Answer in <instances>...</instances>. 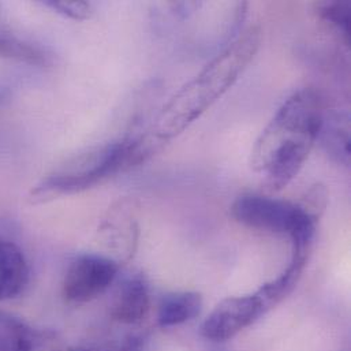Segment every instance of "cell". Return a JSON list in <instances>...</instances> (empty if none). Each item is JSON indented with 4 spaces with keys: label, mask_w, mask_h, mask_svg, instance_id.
<instances>
[{
    "label": "cell",
    "mask_w": 351,
    "mask_h": 351,
    "mask_svg": "<svg viewBox=\"0 0 351 351\" xmlns=\"http://www.w3.org/2000/svg\"><path fill=\"white\" fill-rule=\"evenodd\" d=\"M202 309V297L194 291H178L163 297L158 323L163 328L176 327L195 319Z\"/></svg>",
    "instance_id": "10"
},
{
    "label": "cell",
    "mask_w": 351,
    "mask_h": 351,
    "mask_svg": "<svg viewBox=\"0 0 351 351\" xmlns=\"http://www.w3.org/2000/svg\"><path fill=\"white\" fill-rule=\"evenodd\" d=\"M44 4L59 14L75 19V21H85L92 16L93 14V4L84 0H47Z\"/></svg>",
    "instance_id": "14"
},
{
    "label": "cell",
    "mask_w": 351,
    "mask_h": 351,
    "mask_svg": "<svg viewBox=\"0 0 351 351\" xmlns=\"http://www.w3.org/2000/svg\"><path fill=\"white\" fill-rule=\"evenodd\" d=\"M323 104L311 88L293 93L257 138L250 167L265 173L269 193L283 190L304 167L322 128Z\"/></svg>",
    "instance_id": "1"
},
{
    "label": "cell",
    "mask_w": 351,
    "mask_h": 351,
    "mask_svg": "<svg viewBox=\"0 0 351 351\" xmlns=\"http://www.w3.org/2000/svg\"><path fill=\"white\" fill-rule=\"evenodd\" d=\"M231 215L247 227L287 234L293 241V254L309 257L319 219L308 213L301 204L246 194L235 199Z\"/></svg>",
    "instance_id": "4"
},
{
    "label": "cell",
    "mask_w": 351,
    "mask_h": 351,
    "mask_svg": "<svg viewBox=\"0 0 351 351\" xmlns=\"http://www.w3.org/2000/svg\"><path fill=\"white\" fill-rule=\"evenodd\" d=\"M322 15L328 22L334 23L343 33L346 43H350V3L349 1H330L320 7Z\"/></svg>",
    "instance_id": "13"
},
{
    "label": "cell",
    "mask_w": 351,
    "mask_h": 351,
    "mask_svg": "<svg viewBox=\"0 0 351 351\" xmlns=\"http://www.w3.org/2000/svg\"><path fill=\"white\" fill-rule=\"evenodd\" d=\"M140 137H126L78 155L44 178L33 190L34 201L92 189L111 176L140 165Z\"/></svg>",
    "instance_id": "3"
},
{
    "label": "cell",
    "mask_w": 351,
    "mask_h": 351,
    "mask_svg": "<svg viewBox=\"0 0 351 351\" xmlns=\"http://www.w3.org/2000/svg\"><path fill=\"white\" fill-rule=\"evenodd\" d=\"M119 351H144L143 342L138 338H132V339L125 342V345L122 346V349Z\"/></svg>",
    "instance_id": "15"
},
{
    "label": "cell",
    "mask_w": 351,
    "mask_h": 351,
    "mask_svg": "<svg viewBox=\"0 0 351 351\" xmlns=\"http://www.w3.org/2000/svg\"><path fill=\"white\" fill-rule=\"evenodd\" d=\"M29 282V265L14 242L0 237V301L19 295Z\"/></svg>",
    "instance_id": "8"
},
{
    "label": "cell",
    "mask_w": 351,
    "mask_h": 351,
    "mask_svg": "<svg viewBox=\"0 0 351 351\" xmlns=\"http://www.w3.org/2000/svg\"><path fill=\"white\" fill-rule=\"evenodd\" d=\"M215 351H230V350H227V349H223V348H217V349H215Z\"/></svg>",
    "instance_id": "17"
},
{
    "label": "cell",
    "mask_w": 351,
    "mask_h": 351,
    "mask_svg": "<svg viewBox=\"0 0 351 351\" xmlns=\"http://www.w3.org/2000/svg\"><path fill=\"white\" fill-rule=\"evenodd\" d=\"M0 56L25 62L29 64L47 66L49 63V55L38 47L18 34H15L8 26L0 21Z\"/></svg>",
    "instance_id": "12"
},
{
    "label": "cell",
    "mask_w": 351,
    "mask_h": 351,
    "mask_svg": "<svg viewBox=\"0 0 351 351\" xmlns=\"http://www.w3.org/2000/svg\"><path fill=\"white\" fill-rule=\"evenodd\" d=\"M326 154L338 165H350V118L346 112L323 115L319 137Z\"/></svg>",
    "instance_id": "9"
},
{
    "label": "cell",
    "mask_w": 351,
    "mask_h": 351,
    "mask_svg": "<svg viewBox=\"0 0 351 351\" xmlns=\"http://www.w3.org/2000/svg\"><path fill=\"white\" fill-rule=\"evenodd\" d=\"M149 306L151 294L147 280L140 275L130 276L115 294L112 317L122 324H138L147 317Z\"/></svg>",
    "instance_id": "7"
},
{
    "label": "cell",
    "mask_w": 351,
    "mask_h": 351,
    "mask_svg": "<svg viewBox=\"0 0 351 351\" xmlns=\"http://www.w3.org/2000/svg\"><path fill=\"white\" fill-rule=\"evenodd\" d=\"M70 351H92L89 350V349H81V348H78V349H73V350Z\"/></svg>",
    "instance_id": "16"
},
{
    "label": "cell",
    "mask_w": 351,
    "mask_h": 351,
    "mask_svg": "<svg viewBox=\"0 0 351 351\" xmlns=\"http://www.w3.org/2000/svg\"><path fill=\"white\" fill-rule=\"evenodd\" d=\"M267 312H269V308L258 291L242 297H230L210 312L199 332L208 341L224 342L256 323Z\"/></svg>",
    "instance_id": "6"
},
{
    "label": "cell",
    "mask_w": 351,
    "mask_h": 351,
    "mask_svg": "<svg viewBox=\"0 0 351 351\" xmlns=\"http://www.w3.org/2000/svg\"><path fill=\"white\" fill-rule=\"evenodd\" d=\"M43 338L21 319L0 311V351H41Z\"/></svg>",
    "instance_id": "11"
},
{
    "label": "cell",
    "mask_w": 351,
    "mask_h": 351,
    "mask_svg": "<svg viewBox=\"0 0 351 351\" xmlns=\"http://www.w3.org/2000/svg\"><path fill=\"white\" fill-rule=\"evenodd\" d=\"M260 44L258 26L243 32L176 92L156 117L149 136L166 145L186 130L237 82L256 56Z\"/></svg>",
    "instance_id": "2"
},
{
    "label": "cell",
    "mask_w": 351,
    "mask_h": 351,
    "mask_svg": "<svg viewBox=\"0 0 351 351\" xmlns=\"http://www.w3.org/2000/svg\"><path fill=\"white\" fill-rule=\"evenodd\" d=\"M118 272L119 265L115 260L99 254H82L66 272L63 294L73 304L90 302L114 283Z\"/></svg>",
    "instance_id": "5"
}]
</instances>
